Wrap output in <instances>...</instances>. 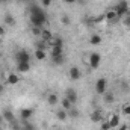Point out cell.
<instances>
[{
	"mask_svg": "<svg viewBox=\"0 0 130 130\" xmlns=\"http://www.w3.org/2000/svg\"><path fill=\"white\" fill-rule=\"evenodd\" d=\"M29 20H30L33 27H41L42 29L47 24V14H45L44 8L36 5V3H32L29 6Z\"/></svg>",
	"mask_w": 130,
	"mask_h": 130,
	"instance_id": "1",
	"label": "cell"
},
{
	"mask_svg": "<svg viewBox=\"0 0 130 130\" xmlns=\"http://www.w3.org/2000/svg\"><path fill=\"white\" fill-rule=\"evenodd\" d=\"M115 12H117V15H118V18H123V17H126L127 14H129V3H127V0H120L117 5H115Z\"/></svg>",
	"mask_w": 130,
	"mask_h": 130,
	"instance_id": "2",
	"label": "cell"
},
{
	"mask_svg": "<svg viewBox=\"0 0 130 130\" xmlns=\"http://www.w3.org/2000/svg\"><path fill=\"white\" fill-rule=\"evenodd\" d=\"M94 89H95V94H98V95H103L107 91V80H106V77H98L95 80Z\"/></svg>",
	"mask_w": 130,
	"mask_h": 130,
	"instance_id": "3",
	"label": "cell"
},
{
	"mask_svg": "<svg viewBox=\"0 0 130 130\" xmlns=\"http://www.w3.org/2000/svg\"><path fill=\"white\" fill-rule=\"evenodd\" d=\"M101 64V55L97 53V52H94V53H91L89 55V59H88V65L92 68V70H97L98 67Z\"/></svg>",
	"mask_w": 130,
	"mask_h": 130,
	"instance_id": "4",
	"label": "cell"
},
{
	"mask_svg": "<svg viewBox=\"0 0 130 130\" xmlns=\"http://www.w3.org/2000/svg\"><path fill=\"white\" fill-rule=\"evenodd\" d=\"M68 76H70V79L71 80H80L82 79V70L77 67V65H73L70 70H68Z\"/></svg>",
	"mask_w": 130,
	"mask_h": 130,
	"instance_id": "5",
	"label": "cell"
},
{
	"mask_svg": "<svg viewBox=\"0 0 130 130\" xmlns=\"http://www.w3.org/2000/svg\"><path fill=\"white\" fill-rule=\"evenodd\" d=\"M15 61L17 62H30V53L27 50H18L15 53Z\"/></svg>",
	"mask_w": 130,
	"mask_h": 130,
	"instance_id": "6",
	"label": "cell"
},
{
	"mask_svg": "<svg viewBox=\"0 0 130 130\" xmlns=\"http://www.w3.org/2000/svg\"><path fill=\"white\" fill-rule=\"evenodd\" d=\"M65 98H68L73 104H76L77 103V92L74 91V88H68V89H65Z\"/></svg>",
	"mask_w": 130,
	"mask_h": 130,
	"instance_id": "7",
	"label": "cell"
},
{
	"mask_svg": "<svg viewBox=\"0 0 130 130\" xmlns=\"http://www.w3.org/2000/svg\"><path fill=\"white\" fill-rule=\"evenodd\" d=\"M20 117H21V120H23V121L30 120V118L33 117V109H32V107H23V109L20 110Z\"/></svg>",
	"mask_w": 130,
	"mask_h": 130,
	"instance_id": "8",
	"label": "cell"
},
{
	"mask_svg": "<svg viewBox=\"0 0 130 130\" xmlns=\"http://www.w3.org/2000/svg\"><path fill=\"white\" fill-rule=\"evenodd\" d=\"M103 117H104V112L101 109H95L92 113H91V121L92 123H101L103 121Z\"/></svg>",
	"mask_w": 130,
	"mask_h": 130,
	"instance_id": "9",
	"label": "cell"
},
{
	"mask_svg": "<svg viewBox=\"0 0 130 130\" xmlns=\"http://www.w3.org/2000/svg\"><path fill=\"white\" fill-rule=\"evenodd\" d=\"M104 18H106V21L113 23V21H117V20H118V15H117L115 9L112 8V9H109V11H106V12H104Z\"/></svg>",
	"mask_w": 130,
	"mask_h": 130,
	"instance_id": "10",
	"label": "cell"
},
{
	"mask_svg": "<svg viewBox=\"0 0 130 130\" xmlns=\"http://www.w3.org/2000/svg\"><path fill=\"white\" fill-rule=\"evenodd\" d=\"M2 117H3L5 121H8V123H11V124L15 121V115H14V112H12L11 109H5V110L2 112Z\"/></svg>",
	"mask_w": 130,
	"mask_h": 130,
	"instance_id": "11",
	"label": "cell"
},
{
	"mask_svg": "<svg viewBox=\"0 0 130 130\" xmlns=\"http://www.w3.org/2000/svg\"><path fill=\"white\" fill-rule=\"evenodd\" d=\"M107 121H109V124H110V127H112V129H117V127L121 124V118H120V115H118V113H112V115H110V118H109Z\"/></svg>",
	"mask_w": 130,
	"mask_h": 130,
	"instance_id": "12",
	"label": "cell"
},
{
	"mask_svg": "<svg viewBox=\"0 0 130 130\" xmlns=\"http://www.w3.org/2000/svg\"><path fill=\"white\" fill-rule=\"evenodd\" d=\"M18 82H20V76L17 73H9L6 76V83L8 85H17Z\"/></svg>",
	"mask_w": 130,
	"mask_h": 130,
	"instance_id": "13",
	"label": "cell"
},
{
	"mask_svg": "<svg viewBox=\"0 0 130 130\" xmlns=\"http://www.w3.org/2000/svg\"><path fill=\"white\" fill-rule=\"evenodd\" d=\"M39 38H41L44 42H47V44H48V42L53 39V33L50 32L48 29H42V30H41V35H39Z\"/></svg>",
	"mask_w": 130,
	"mask_h": 130,
	"instance_id": "14",
	"label": "cell"
},
{
	"mask_svg": "<svg viewBox=\"0 0 130 130\" xmlns=\"http://www.w3.org/2000/svg\"><path fill=\"white\" fill-rule=\"evenodd\" d=\"M17 71L18 73H29L30 71V62H17Z\"/></svg>",
	"mask_w": 130,
	"mask_h": 130,
	"instance_id": "15",
	"label": "cell"
},
{
	"mask_svg": "<svg viewBox=\"0 0 130 130\" xmlns=\"http://www.w3.org/2000/svg\"><path fill=\"white\" fill-rule=\"evenodd\" d=\"M103 101H104L106 104H112V103L115 101V94H113L112 91H106V92L103 94Z\"/></svg>",
	"mask_w": 130,
	"mask_h": 130,
	"instance_id": "16",
	"label": "cell"
},
{
	"mask_svg": "<svg viewBox=\"0 0 130 130\" xmlns=\"http://www.w3.org/2000/svg\"><path fill=\"white\" fill-rule=\"evenodd\" d=\"M59 101H61V100L58 97V94H55V92H52V94L47 95V104H48V106H56Z\"/></svg>",
	"mask_w": 130,
	"mask_h": 130,
	"instance_id": "17",
	"label": "cell"
},
{
	"mask_svg": "<svg viewBox=\"0 0 130 130\" xmlns=\"http://www.w3.org/2000/svg\"><path fill=\"white\" fill-rule=\"evenodd\" d=\"M89 44L91 45H100L101 44V35H98V33H94V35H91L89 36Z\"/></svg>",
	"mask_w": 130,
	"mask_h": 130,
	"instance_id": "18",
	"label": "cell"
},
{
	"mask_svg": "<svg viewBox=\"0 0 130 130\" xmlns=\"http://www.w3.org/2000/svg\"><path fill=\"white\" fill-rule=\"evenodd\" d=\"M52 47H64V39L61 36H53V39L48 42Z\"/></svg>",
	"mask_w": 130,
	"mask_h": 130,
	"instance_id": "19",
	"label": "cell"
},
{
	"mask_svg": "<svg viewBox=\"0 0 130 130\" xmlns=\"http://www.w3.org/2000/svg\"><path fill=\"white\" fill-rule=\"evenodd\" d=\"M64 55V47H52L50 50V56L56 58V56H62Z\"/></svg>",
	"mask_w": 130,
	"mask_h": 130,
	"instance_id": "20",
	"label": "cell"
},
{
	"mask_svg": "<svg viewBox=\"0 0 130 130\" xmlns=\"http://www.w3.org/2000/svg\"><path fill=\"white\" fill-rule=\"evenodd\" d=\"M56 118H58L59 121H62V123H64V121L68 120V112H67L65 109H59V110L56 112Z\"/></svg>",
	"mask_w": 130,
	"mask_h": 130,
	"instance_id": "21",
	"label": "cell"
},
{
	"mask_svg": "<svg viewBox=\"0 0 130 130\" xmlns=\"http://www.w3.org/2000/svg\"><path fill=\"white\" fill-rule=\"evenodd\" d=\"M3 21H5V26H14V24H15V18H14L11 14H5Z\"/></svg>",
	"mask_w": 130,
	"mask_h": 130,
	"instance_id": "22",
	"label": "cell"
},
{
	"mask_svg": "<svg viewBox=\"0 0 130 130\" xmlns=\"http://www.w3.org/2000/svg\"><path fill=\"white\" fill-rule=\"evenodd\" d=\"M35 58H36L38 61H44V59L47 58V52H45V50H41V48H36V50H35Z\"/></svg>",
	"mask_w": 130,
	"mask_h": 130,
	"instance_id": "23",
	"label": "cell"
},
{
	"mask_svg": "<svg viewBox=\"0 0 130 130\" xmlns=\"http://www.w3.org/2000/svg\"><path fill=\"white\" fill-rule=\"evenodd\" d=\"M61 106H62V109H65V110L68 112V110H70V109H71L74 104H73V103H71L68 98H65V97H64L62 100H61Z\"/></svg>",
	"mask_w": 130,
	"mask_h": 130,
	"instance_id": "24",
	"label": "cell"
},
{
	"mask_svg": "<svg viewBox=\"0 0 130 130\" xmlns=\"http://www.w3.org/2000/svg\"><path fill=\"white\" fill-rule=\"evenodd\" d=\"M21 130H38V129H36V126H35L33 123H30V121L27 120V121H24V123L21 124Z\"/></svg>",
	"mask_w": 130,
	"mask_h": 130,
	"instance_id": "25",
	"label": "cell"
},
{
	"mask_svg": "<svg viewBox=\"0 0 130 130\" xmlns=\"http://www.w3.org/2000/svg\"><path fill=\"white\" fill-rule=\"evenodd\" d=\"M64 62H65V55H62V56H56V58H52V64L56 65V67L62 65Z\"/></svg>",
	"mask_w": 130,
	"mask_h": 130,
	"instance_id": "26",
	"label": "cell"
},
{
	"mask_svg": "<svg viewBox=\"0 0 130 130\" xmlns=\"http://www.w3.org/2000/svg\"><path fill=\"white\" fill-rule=\"evenodd\" d=\"M80 117V112H79V109H76V107H71L70 110H68V118H79Z\"/></svg>",
	"mask_w": 130,
	"mask_h": 130,
	"instance_id": "27",
	"label": "cell"
},
{
	"mask_svg": "<svg viewBox=\"0 0 130 130\" xmlns=\"http://www.w3.org/2000/svg\"><path fill=\"white\" fill-rule=\"evenodd\" d=\"M61 23H62L64 26H70V24H71V17H70L68 14H62V15H61Z\"/></svg>",
	"mask_w": 130,
	"mask_h": 130,
	"instance_id": "28",
	"label": "cell"
},
{
	"mask_svg": "<svg viewBox=\"0 0 130 130\" xmlns=\"http://www.w3.org/2000/svg\"><path fill=\"white\" fill-rule=\"evenodd\" d=\"M121 113L126 115V117H130V103L123 104V107H121Z\"/></svg>",
	"mask_w": 130,
	"mask_h": 130,
	"instance_id": "29",
	"label": "cell"
},
{
	"mask_svg": "<svg viewBox=\"0 0 130 130\" xmlns=\"http://www.w3.org/2000/svg\"><path fill=\"white\" fill-rule=\"evenodd\" d=\"M100 124H101V126H100V130H112L110 124H109V121H101Z\"/></svg>",
	"mask_w": 130,
	"mask_h": 130,
	"instance_id": "30",
	"label": "cell"
},
{
	"mask_svg": "<svg viewBox=\"0 0 130 130\" xmlns=\"http://www.w3.org/2000/svg\"><path fill=\"white\" fill-rule=\"evenodd\" d=\"M123 24H124L127 29H130V12L126 15V17H123Z\"/></svg>",
	"mask_w": 130,
	"mask_h": 130,
	"instance_id": "31",
	"label": "cell"
},
{
	"mask_svg": "<svg viewBox=\"0 0 130 130\" xmlns=\"http://www.w3.org/2000/svg\"><path fill=\"white\" fill-rule=\"evenodd\" d=\"M42 29H44V27H42ZM42 29H41V27H33V26H32V33L35 35V36H39Z\"/></svg>",
	"mask_w": 130,
	"mask_h": 130,
	"instance_id": "32",
	"label": "cell"
},
{
	"mask_svg": "<svg viewBox=\"0 0 130 130\" xmlns=\"http://www.w3.org/2000/svg\"><path fill=\"white\" fill-rule=\"evenodd\" d=\"M52 2H53V0H41V6H42V8H48V6L52 5Z\"/></svg>",
	"mask_w": 130,
	"mask_h": 130,
	"instance_id": "33",
	"label": "cell"
},
{
	"mask_svg": "<svg viewBox=\"0 0 130 130\" xmlns=\"http://www.w3.org/2000/svg\"><path fill=\"white\" fill-rule=\"evenodd\" d=\"M94 21H95V23H100V21H106V18H104V14H100L97 18H94Z\"/></svg>",
	"mask_w": 130,
	"mask_h": 130,
	"instance_id": "34",
	"label": "cell"
},
{
	"mask_svg": "<svg viewBox=\"0 0 130 130\" xmlns=\"http://www.w3.org/2000/svg\"><path fill=\"white\" fill-rule=\"evenodd\" d=\"M11 129H12V130H21V126H20L18 123H15V121H14V123H12V126H11Z\"/></svg>",
	"mask_w": 130,
	"mask_h": 130,
	"instance_id": "35",
	"label": "cell"
},
{
	"mask_svg": "<svg viewBox=\"0 0 130 130\" xmlns=\"http://www.w3.org/2000/svg\"><path fill=\"white\" fill-rule=\"evenodd\" d=\"M5 35H6V29H5V26H0V38L5 36Z\"/></svg>",
	"mask_w": 130,
	"mask_h": 130,
	"instance_id": "36",
	"label": "cell"
},
{
	"mask_svg": "<svg viewBox=\"0 0 130 130\" xmlns=\"http://www.w3.org/2000/svg\"><path fill=\"white\" fill-rule=\"evenodd\" d=\"M76 2H77V0H64V3H65V5H74Z\"/></svg>",
	"mask_w": 130,
	"mask_h": 130,
	"instance_id": "37",
	"label": "cell"
},
{
	"mask_svg": "<svg viewBox=\"0 0 130 130\" xmlns=\"http://www.w3.org/2000/svg\"><path fill=\"white\" fill-rule=\"evenodd\" d=\"M117 129H118V130H127L129 127H127V126H121V124H120V126H118Z\"/></svg>",
	"mask_w": 130,
	"mask_h": 130,
	"instance_id": "38",
	"label": "cell"
},
{
	"mask_svg": "<svg viewBox=\"0 0 130 130\" xmlns=\"http://www.w3.org/2000/svg\"><path fill=\"white\" fill-rule=\"evenodd\" d=\"M6 2H8V0H0V5H5Z\"/></svg>",
	"mask_w": 130,
	"mask_h": 130,
	"instance_id": "39",
	"label": "cell"
},
{
	"mask_svg": "<svg viewBox=\"0 0 130 130\" xmlns=\"http://www.w3.org/2000/svg\"><path fill=\"white\" fill-rule=\"evenodd\" d=\"M2 91H3V85H0V92H2Z\"/></svg>",
	"mask_w": 130,
	"mask_h": 130,
	"instance_id": "40",
	"label": "cell"
},
{
	"mask_svg": "<svg viewBox=\"0 0 130 130\" xmlns=\"http://www.w3.org/2000/svg\"><path fill=\"white\" fill-rule=\"evenodd\" d=\"M2 121H3V117H0V126H2Z\"/></svg>",
	"mask_w": 130,
	"mask_h": 130,
	"instance_id": "41",
	"label": "cell"
},
{
	"mask_svg": "<svg viewBox=\"0 0 130 130\" xmlns=\"http://www.w3.org/2000/svg\"><path fill=\"white\" fill-rule=\"evenodd\" d=\"M55 130H62V129H59V127H56V129H55Z\"/></svg>",
	"mask_w": 130,
	"mask_h": 130,
	"instance_id": "42",
	"label": "cell"
},
{
	"mask_svg": "<svg viewBox=\"0 0 130 130\" xmlns=\"http://www.w3.org/2000/svg\"><path fill=\"white\" fill-rule=\"evenodd\" d=\"M20 2H29V0H20Z\"/></svg>",
	"mask_w": 130,
	"mask_h": 130,
	"instance_id": "43",
	"label": "cell"
},
{
	"mask_svg": "<svg viewBox=\"0 0 130 130\" xmlns=\"http://www.w3.org/2000/svg\"><path fill=\"white\" fill-rule=\"evenodd\" d=\"M0 58H2V52H0Z\"/></svg>",
	"mask_w": 130,
	"mask_h": 130,
	"instance_id": "44",
	"label": "cell"
},
{
	"mask_svg": "<svg viewBox=\"0 0 130 130\" xmlns=\"http://www.w3.org/2000/svg\"><path fill=\"white\" fill-rule=\"evenodd\" d=\"M0 130H2V126H0Z\"/></svg>",
	"mask_w": 130,
	"mask_h": 130,
	"instance_id": "45",
	"label": "cell"
}]
</instances>
